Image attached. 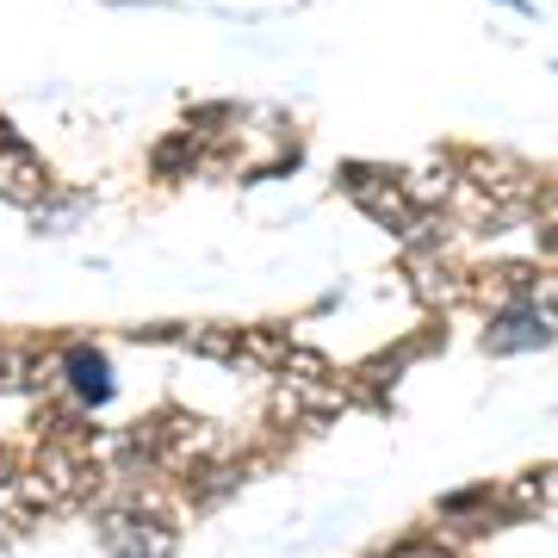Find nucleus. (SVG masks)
<instances>
[{
    "instance_id": "1",
    "label": "nucleus",
    "mask_w": 558,
    "mask_h": 558,
    "mask_svg": "<svg viewBox=\"0 0 558 558\" xmlns=\"http://www.w3.org/2000/svg\"><path fill=\"white\" fill-rule=\"evenodd\" d=\"M341 193L366 211V218L391 230V236H410V223H416V205L403 193V168H366V161H341Z\"/></svg>"
},
{
    "instance_id": "2",
    "label": "nucleus",
    "mask_w": 558,
    "mask_h": 558,
    "mask_svg": "<svg viewBox=\"0 0 558 558\" xmlns=\"http://www.w3.org/2000/svg\"><path fill=\"white\" fill-rule=\"evenodd\" d=\"M94 534H100L106 558H174L180 553V527L174 521L131 515V509L112 502V497L94 502Z\"/></svg>"
},
{
    "instance_id": "3",
    "label": "nucleus",
    "mask_w": 558,
    "mask_h": 558,
    "mask_svg": "<svg viewBox=\"0 0 558 558\" xmlns=\"http://www.w3.org/2000/svg\"><path fill=\"white\" fill-rule=\"evenodd\" d=\"M435 521H440V539H478V534H502L515 527V509L502 502V484H472V490H453V497L435 502Z\"/></svg>"
},
{
    "instance_id": "4",
    "label": "nucleus",
    "mask_w": 558,
    "mask_h": 558,
    "mask_svg": "<svg viewBox=\"0 0 558 558\" xmlns=\"http://www.w3.org/2000/svg\"><path fill=\"white\" fill-rule=\"evenodd\" d=\"M50 193H57V180H50L44 156L25 137H13V124L0 119V199L20 205V211H38Z\"/></svg>"
},
{
    "instance_id": "5",
    "label": "nucleus",
    "mask_w": 558,
    "mask_h": 558,
    "mask_svg": "<svg viewBox=\"0 0 558 558\" xmlns=\"http://www.w3.org/2000/svg\"><path fill=\"white\" fill-rule=\"evenodd\" d=\"M62 360V398L75 410H100V403L119 398V379H112V360H106L100 341H57Z\"/></svg>"
},
{
    "instance_id": "6",
    "label": "nucleus",
    "mask_w": 558,
    "mask_h": 558,
    "mask_svg": "<svg viewBox=\"0 0 558 558\" xmlns=\"http://www.w3.org/2000/svg\"><path fill=\"white\" fill-rule=\"evenodd\" d=\"M553 336H558V317H546L539 304H509V311H490L484 354H521V348H546Z\"/></svg>"
},
{
    "instance_id": "7",
    "label": "nucleus",
    "mask_w": 558,
    "mask_h": 558,
    "mask_svg": "<svg viewBox=\"0 0 558 558\" xmlns=\"http://www.w3.org/2000/svg\"><path fill=\"white\" fill-rule=\"evenodd\" d=\"M292 348H299L292 323H248V329H236V366L242 373H260V379H279Z\"/></svg>"
},
{
    "instance_id": "8",
    "label": "nucleus",
    "mask_w": 558,
    "mask_h": 558,
    "mask_svg": "<svg viewBox=\"0 0 558 558\" xmlns=\"http://www.w3.org/2000/svg\"><path fill=\"white\" fill-rule=\"evenodd\" d=\"M410 292L435 311H453L465 304V274L447 267V248H410Z\"/></svg>"
},
{
    "instance_id": "9",
    "label": "nucleus",
    "mask_w": 558,
    "mask_h": 558,
    "mask_svg": "<svg viewBox=\"0 0 558 558\" xmlns=\"http://www.w3.org/2000/svg\"><path fill=\"white\" fill-rule=\"evenodd\" d=\"M205 168V143L180 124V131H168V137H156V149H149V174L156 180H193Z\"/></svg>"
},
{
    "instance_id": "10",
    "label": "nucleus",
    "mask_w": 558,
    "mask_h": 558,
    "mask_svg": "<svg viewBox=\"0 0 558 558\" xmlns=\"http://www.w3.org/2000/svg\"><path fill=\"white\" fill-rule=\"evenodd\" d=\"M180 348L199 360H218V366H236V323H186Z\"/></svg>"
},
{
    "instance_id": "11",
    "label": "nucleus",
    "mask_w": 558,
    "mask_h": 558,
    "mask_svg": "<svg viewBox=\"0 0 558 558\" xmlns=\"http://www.w3.org/2000/svg\"><path fill=\"white\" fill-rule=\"evenodd\" d=\"M81 211H87V199H81V193H69V186H57V193H50V199H44L38 211H32V218H38L44 236H57V230H69V223H75Z\"/></svg>"
},
{
    "instance_id": "12",
    "label": "nucleus",
    "mask_w": 558,
    "mask_h": 558,
    "mask_svg": "<svg viewBox=\"0 0 558 558\" xmlns=\"http://www.w3.org/2000/svg\"><path fill=\"white\" fill-rule=\"evenodd\" d=\"M180 329L186 323H137V329H124L131 341H156V348H180Z\"/></svg>"
},
{
    "instance_id": "13",
    "label": "nucleus",
    "mask_w": 558,
    "mask_h": 558,
    "mask_svg": "<svg viewBox=\"0 0 558 558\" xmlns=\"http://www.w3.org/2000/svg\"><path fill=\"white\" fill-rule=\"evenodd\" d=\"M25 465H20V453H13V447H0V497H7V490H13V478H20Z\"/></svg>"
}]
</instances>
